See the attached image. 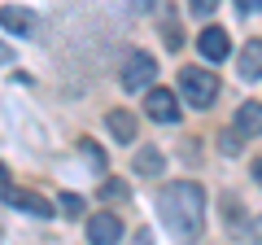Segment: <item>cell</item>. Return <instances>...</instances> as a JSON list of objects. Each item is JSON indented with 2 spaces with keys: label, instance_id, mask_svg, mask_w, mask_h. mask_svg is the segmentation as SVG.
Returning <instances> with one entry per match:
<instances>
[{
  "label": "cell",
  "instance_id": "16",
  "mask_svg": "<svg viewBox=\"0 0 262 245\" xmlns=\"http://www.w3.org/2000/svg\"><path fill=\"white\" fill-rule=\"evenodd\" d=\"M249 245H262V219H253V223H249Z\"/></svg>",
  "mask_w": 262,
  "mask_h": 245
},
{
  "label": "cell",
  "instance_id": "8",
  "mask_svg": "<svg viewBox=\"0 0 262 245\" xmlns=\"http://www.w3.org/2000/svg\"><path fill=\"white\" fill-rule=\"evenodd\" d=\"M196 48H201V57H210V62H223V57L232 53V39H227L223 27H210V31H201Z\"/></svg>",
  "mask_w": 262,
  "mask_h": 245
},
{
  "label": "cell",
  "instance_id": "17",
  "mask_svg": "<svg viewBox=\"0 0 262 245\" xmlns=\"http://www.w3.org/2000/svg\"><path fill=\"white\" fill-rule=\"evenodd\" d=\"M241 5V13H262V0H236Z\"/></svg>",
  "mask_w": 262,
  "mask_h": 245
},
{
  "label": "cell",
  "instance_id": "3",
  "mask_svg": "<svg viewBox=\"0 0 262 245\" xmlns=\"http://www.w3.org/2000/svg\"><path fill=\"white\" fill-rule=\"evenodd\" d=\"M153 79H158V62H153L149 53H136V57H127V66H122V88H127V92L153 88Z\"/></svg>",
  "mask_w": 262,
  "mask_h": 245
},
{
  "label": "cell",
  "instance_id": "2",
  "mask_svg": "<svg viewBox=\"0 0 262 245\" xmlns=\"http://www.w3.org/2000/svg\"><path fill=\"white\" fill-rule=\"evenodd\" d=\"M179 92H184L188 105H196V110H210V105H214V96H219V79H214V70H206V66H184V70H179Z\"/></svg>",
  "mask_w": 262,
  "mask_h": 245
},
{
  "label": "cell",
  "instance_id": "15",
  "mask_svg": "<svg viewBox=\"0 0 262 245\" xmlns=\"http://www.w3.org/2000/svg\"><path fill=\"white\" fill-rule=\"evenodd\" d=\"M219 9V0H192V13L196 18H206V13H214Z\"/></svg>",
  "mask_w": 262,
  "mask_h": 245
},
{
  "label": "cell",
  "instance_id": "14",
  "mask_svg": "<svg viewBox=\"0 0 262 245\" xmlns=\"http://www.w3.org/2000/svg\"><path fill=\"white\" fill-rule=\"evenodd\" d=\"M101 197L105 201H127V184L122 179H101Z\"/></svg>",
  "mask_w": 262,
  "mask_h": 245
},
{
  "label": "cell",
  "instance_id": "21",
  "mask_svg": "<svg viewBox=\"0 0 262 245\" xmlns=\"http://www.w3.org/2000/svg\"><path fill=\"white\" fill-rule=\"evenodd\" d=\"M253 179H258V184H262V158L253 162Z\"/></svg>",
  "mask_w": 262,
  "mask_h": 245
},
{
  "label": "cell",
  "instance_id": "20",
  "mask_svg": "<svg viewBox=\"0 0 262 245\" xmlns=\"http://www.w3.org/2000/svg\"><path fill=\"white\" fill-rule=\"evenodd\" d=\"M131 5H136L140 13H149V9H153V0H131Z\"/></svg>",
  "mask_w": 262,
  "mask_h": 245
},
{
  "label": "cell",
  "instance_id": "10",
  "mask_svg": "<svg viewBox=\"0 0 262 245\" xmlns=\"http://www.w3.org/2000/svg\"><path fill=\"white\" fill-rule=\"evenodd\" d=\"M236 132L262 136V101H245L241 110H236Z\"/></svg>",
  "mask_w": 262,
  "mask_h": 245
},
{
  "label": "cell",
  "instance_id": "4",
  "mask_svg": "<svg viewBox=\"0 0 262 245\" xmlns=\"http://www.w3.org/2000/svg\"><path fill=\"white\" fill-rule=\"evenodd\" d=\"M122 236V219L110 215V210H101V215H88V241L92 245H118Z\"/></svg>",
  "mask_w": 262,
  "mask_h": 245
},
{
  "label": "cell",
  "instance_id": "11",
  "mask_svg": "<svg viewBox=\"0 0 262 245\" xmlns=\"http://www.w3.org/2000/svg\"><path fill=\"white\" fill-rule=\"evenodd\" d=\"M241 79H262V39H249L241 48Z\"/></svg>",
  "mask_w": 262,
  "mask_h": 245
},
{
  "label": "cell",
  "instance_id": "7",
  "mask_svg": "<svg viewBox=\"0 0 262 245\" xmlns=\"http://www.w3.org/2000/svg\"><path fill=\"white\" fill-rule=\"evenodd\" d=\"M0 27H5V31H18V35H35L39 18H35L31 9H18V5H5V9H0Z\"/></svg>",
  "mask_w": 262,
  "mask_h": 245
},
{
  "label": "cell",
  "instance_id": "5",
  "mask_svg": "<svg viewBox=\"0 0 262 245\" xmlns=\"http://www.w3.org/2000/svg\"><path fill=\"white\" fill-rule=\"evenodd\" d=\"M144 110H149L153 122H179L175 92H166V88H149V96H144Z\"/></svg>",
  "mask_w": 262,
  "mask_h": 245
},
{
  "label": "cell",
  "instance_id": "9",
  "mask_svg": "<svg viewBox=\"0 0 262 245\" xmlns=\"http://www.w3.org/2000/svg\"><path fill=\"white\" fill-rule=\"evenodd\" d=\"M5 197H9L13 206L22 210V215H35V219H48V215H53V206H48L39 193H31V189H9Z\"/></svg>",
  "mask_w": 262,
  "mask_h": 245
},
{
  "label": "cell",
  "instance_id": "19",
  "mask_svg": "<svg viewBox=\"0 0 262 245\" xmlns=\"http://www.w3.org/2000/svg\"><path fill=\"white\" fill-rule=\"evenodd\" d=\"M9 62H13V48H9V44H0V66H9Z\"/></svg>",
  "mask_w": 262,
  "mask_h": 245
},
{
  "label": "cell",
  "instance_id": "18",
  "mask_svg": "<svg viewBox=\"0 0 262 245\" xmlns=\"http://www.w3.org/2000/svg\"><path fill=\"white\" fill-rule=\"evenodd\" d=\"M5 193H9V167L0 162V197H5Z\"/></svg>",
  "mask_w": 262,
  "mask_h": 245
},
{
  "label": "cell",
  "instance_id": "12",
  "mask_svg": "<svg viewBox=\"0 0 262 245\" xmlns=\"http://www.w3.org/2000/svg\"><path fill=\"white\" fill-rule=\"evenodd\" d=\"M136 171H140V175H158L162 171V153L153 149V145H144V149L136 153Z\"/></svg>",
  "mask_w": 262,
  "mask_h": 245
},
{
  "label": "cell",
  "instance_id": "1",
  "mask_svg": "<svg viewBox=\"0 0 262 245\" xmlns=\"http://www.w3.org/2000/svg\"><path fill=\"white\" fill-rule=\"evenodd\" d=\"M158 210L166 232L175 236V245H196L201 241V228H206V189L192 184V179H179L166 184L158 193Z\"/></svg>",
  "mask_w": 262,
  "mask_h": 245
},
{
  "label": "cell",
  "instance_id": "13",
  "mask_svg": "<svg viewBox=\"0 0 262 245\" xmlns=\"http://www.w3.org/2000/svg\"><path fill=\"white\" fill-rule=\"evenodd\" d=\"M57 206H61L66 219H79V215H83V197H79V193H61V201H57Z\"/></svg>",
  "mask_w": 262,
  "mask_h": 245
},
{
  "label": "cell",
  "instance_id": "6",
  "mask_svg": "<svg viewBox=\"0 0 262 245\" xmlns=\"http://www.w3.org/2000/svg\"><path fill=\"white\" fill-rule=\"evenodd\" d=\"M105 132H110L118 145H131L136 136H140V127H136V118H131L127 110H110L105 114Z\"/></svg>",
  "mask_w": 262,
  "mask_h": 245
}]
</instances>
